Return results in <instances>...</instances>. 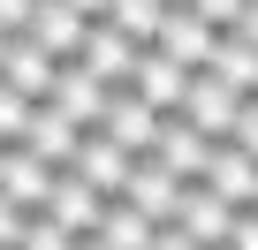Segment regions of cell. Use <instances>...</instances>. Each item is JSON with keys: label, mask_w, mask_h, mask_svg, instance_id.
I'll use <instances>...</instances> for the list:
<instances>
[{"label": "cell", "mask_w": 258, "mask_h": 250, "mask_svg": "<svg viewBox=\"0 0 258 250\" xmlns=\"http://www.w3.org/2000/svg\"><path fill=\"white\" fill-rule=\"evenodd\" d=\"M106 99H114V84H106V76H91L84 61H69L46 106H61V114H76V121H84V129H99V114H106Z\"/></svg>", "instance_id": "7c38bea8"}, {"label": "cell", "mask_w": 258, "mask_h": 250, "mask_svg": "<svg viewBox=\"0 0 258 250\" xmlns=\"http://www.w3.org/2000/svg\"><path fill=\"white\" fill-rule=\"evenodd\" d=\"M0 53H8V31H0Z\"/></svg>", "instance_id": "4dcf8cb0"}, {"label": "cell", "mask_w": 258, "mask_h": 250, "mask_svg": "<svg viewBox=\"0 0 258 250\" xmlns=\"http://www.w3.org/2000/svg\"><path fill=\"white\" fill-rule=\"evenodd\" d=\"M31 121H38V99H23L16 84H0V144H31Z\"/></svg>", "instance_id": "ffe728a7"}, {"label": "cell", "mask_w": 258, "mask_h": 250, "mask_svg": "<svg viewBox=\"0 0 258 250\" xmlns=\"http://www.w3.org/2000/svg\"><path fill=\"white\" fill-rule=\"evenodd\" d=\"M228 205H258V159L243 144H213V175H205Z\"/></svg>", "instance_id": "2e32d148"}, {"label": "cell", "mask_w": 258, "mask_h": 250, "mask_svg": "<svg viewBox=\"0 0 258 250\" xmlns=\"http://www.w3.org/2000/svg\"><path fill=\"white\" fill-rule=\"evenodd\" d=\"M76 250H106V242H99V235H84V242H76Z\"/></svg>", "instance_id": "f546056e"}, {"label": "cell", "mask_w": 258, "mask_h": 250, "mask_svg": "<svg viewBox=\"0 0 258 250\" xmlns=\"http://www.w3.org/2000/svg\"><path fill=\"white\" fill-rule=\"evenodd\" d=\"M69 8H76V16H91V23H106V16H114V0H69Z\"/></svg>", "instance_id": "83f0119b"}, {"label": "cell", "mask_w": 258, "mask_h": 250, "mask_svg": "<svg viewBox=\"0 0 258 250\" xmlns=\"http://www.w3.org/2000/svg\"><path fill=\"white\" fill-rule=\"evenodd\" d=\"M190 8H198V16H205V23L220 31V38H228V31L243 23V0H190Z\"/></svg>", "instance_id": "603a6c76"}, {"label": "cell", "mask_w": 258, "mask_h": 250, "mask_svg": "<svg viewBox=\"0 0 258 250\" xmlns=\"http://www.w3.org/2000/svg\"><path fill=\"white\" fill-rule=\"evenodd\" d=\"M167 8H175V0H114V16H106V23H121L137 46H152L160 23H167Z\"/></svg>", "instance_id": "d6986e66"}, {"label": "cell", "mask_w": 258, "mask_h": 250, "mask_svg": "<svg viewBox=\"0 0 258 250\" xmlns=\"http://www.w3.org/2000/svg\"><path fill=\"white\" fill-rule=\"evenodd\" d=\"M152 159H160V167H175L182 182H205V175H213V137L198 129L190 114H167V121H160V144H152Z\"/></svg>", "instance_id": "8992f818"}, {"label": "cell", "mask_w": 258, "mask_h": 250, "mask_svg": "<svg viewBox=\"0 0 258 250\" xmlns=\"http://www.w3.org/2000/svg\"><path fill=\"white\" fill-rule=\"evenodd\" d=\"M167 61H182V68H205L213 61V46H220V31L190 8V0H175V8H167V23H160V38H152Z\"/></svg>", "instance_id": "52a82bcc"}, {"label": "cell", "mask_w": 258, "mask_h": 250, "mask_svg": "<svg viewBox=\"0 0 258 250\" xmlns=\"http://www.w3.org/2000/svg\"><path fill=\"white\" fill-rule=\"evenodd\" d=\"M31 16H38V0H0V31H8V38L31 31Z\"/></svg>", "instance_id": "d4e9b609"}, {"label": "cell", "mask_w": 258, "mask_h": 250, "mask_svg": "<svg viewBox=\"0 0 258 250\" xmlns=\"http://www.w3.org/2000/svg\"><path fill=\"white\" fill-rule=\"evenodd\" d=\"M31 38L53 53V61H84V38H91V16H76L69 0H38L31 16Z\"/></svg>", "instance_id": "30bf717a"}, {"label": "cell", "mask_w": 258, "mask_h": 250, "mask_svg": "<svg viewBox=\"0 0 258 250\" xmlns=\"http://www.w3.org/2000/svg\"><path fill=\"white\" fill-rule=\"evenodd\" d=\"M228 250H258V205H243V212H235V235H228Z\"/></svg>", "instance_id": "484cf974"}, {"label": "cell", "mask_w": 258, "mask_h": 250, "mask_svg": "<svg viewBox=\"0 0 258 250\" xmlns=\"http://www.w3.org/2000/svg\"><path fill=\"white\" fill-rule=\"evenodd\" d=\"M160 121H167V114H160L137 84H114V99H106V114H99V129H106L121 152H137V159H145V152L160 144Z\"/></svg>", "instance_id": "6da1fadb"}, {"label": "cell", "mask_w": 258, "mask_h": 250, "mask_svg": "<svg viewBox=\"0 0 258 250\" xmlns=\"http://www.w3.org/2000/svg\"><path fill=\"white\" fill-rule=\"evenodd\" d=\"M137 38H129L121 23H91V38H84V68L91 76H106V84H129V76H137Z\"/></svg>", "instance_id": "8fae6325"}, {"label": "cell", "mask_w": 258, "mask_h": 250, "mask_svg": "<svg viewBox=\"0 0 258 250\" xmlns=\"http://www.w3.org/2000/svg\"><path fill=\"white\" fill-rule=\"evenodd\" d=\"M23 250H76V235H69L53 212H31V235H23Z\"/></svg>", "instance_id": "44dd1931"}, {"label": "cell", "mask_w": 258, "mask_h": 250, "mask_svg": "<svg viewBox=\"0 0 258 250\" xmlns=\"http://www.w3.org/2000/svg\"><path fill=\"white\" fill-rule=\"evenodd\" d=\"M106 205H114L106 190H91V182H84L76 167H61V182H53V205H46V212H53V220H61V227L76 235V242H84V235H99Z\"/></svg>", "instance_id": "ba28073f"}, {"label": "cell", "mask_w": 258, "mask_h": 250, "mask_svg": "<svg viewBox=\"0 0 258 250\" xmlns=\"http://www.w3.org/2000/svg\"><path fill=\"white\" fill-rule=\"evenodd\" d=\"M0 152H8V144H0Z\"/></svg>", "instance_id": "1f68e13d"}, {"label": "cell", "mask_w": 258, "mask_h": 250, "mask_svg": "<svg viewBox=\"0 0 258 250\" xmlns=\"http://www.w3.org/2000/svg\"><path fill=\"white\" fill-rule=\"evenodd\" d=\"M228 144H243V152L258 159V91L243 99V114H235V137H228Z\"/></svg>", "instance_id": "cb8c5ba5"}, {"label": "cell", "mask_w": 258, "mask_h": 250, "mask_svg": "<svg viewBox=\"0 0 258 250\" xmlns=\"http://www.w3.org/2000/svg\"><path fill=\"white\" fill-rule=\"evenodd\" d=\"M182 190H190V182L145 152L137 167H129V182H121V205H137L145 220H160V227H167V220H182Z\"/></svg>", "instance_id": "7a4b0ae2"}, {"label": "cell", "mask_w": 258, "mask_h": 250, "mask_svg": "<svg viewBox=\"0 0 258 250\" xmlns=\"http://www.w3.org/2000/svg\"><path fill=\"white\" fill-rule=\"evenodd\" d=\"M205 68H213V76H220V84H235V91H243V99H250V91H258V46H250V38H243V31H228V38H220V46H213V61H205Z\"/></svg>", "instance_id": "ac0fdd59"}, {"label": "cell", "mask_w": 258, "mask_h": 250, "mask_svg": "<svg viewBox=\"0 0 258 250\" xmlns=\"http://www.w3.org/2000/svg\"><path fill=\"white\" fill-rule=\"evenodd\" d=\"M61 68H69V61H53L31 31H16V38H8V53H0V84H16V91H23V99H38V106L53 99Z\"/></svg>", "instance_id": "277c9868"}, {"label": "cell", "mask_w": 258, "mask_h": 250, "mask_svg": "<svg viewBox=\"0 0 258 250\" xmlns=\"http://www.w3.org/2000/svg\"><path fill=\"white\" fill-rule=\"evenodd\" d=\"M99 242H106V250H152V242H160V220H145L137 205H121V197H114L106 220H99Z\"/></svg>", "instance_id": "e0dca14e"}, {"label": "cell", "mask_w": 258, "mask_h": 250, "mask_svg": "<svg viewBox=\"0 0 258 250\" xmlns=\"http://www.w3.org/2000/svg\"><path fill=\"white\" fill-rule=\"evenodd\" d=\"M31 152H38L46 167H76V152H84V121L61 114V106H38V121H31Z\"/></svg>", "instance_id": "9a60e30c"}, {"label": "cell", "mask_w": 258, "mask_h": 250, "mask_svg": "<svg viewBox=\"0 0 258 250\" xmlns=\"http://www.w3.org/2000/svg\"><path fill=\"white\" fill-rule=\"evenodd\" d=\"M53 182H61V167H46L31 144H8V152H0V197H16L23 212H46L53 205Z\"/></svg>", "instance_id": "5b68a950"}, {"label": "cell", "mask_w": 258, "mask_h": 250, "mask_svg": "<svg viewBox=\"0 0 258 250\" xmlns=\"http://www.w3.org/2000/svg\"><path fill=\"white\" fill-rule=\"evenodd\" d=\"M235 31H243V38L258 46V0H243V23H235Z\"/></svg>", "instance_id": "f1b7e54d"}, {"label": "cell", "mask_w": 258, "mask_h": 250, "mask_svg": "<svg viewBox=\"0 0 258 250\" xmlns=\"http://www.w3.org/2000/svg\"><path fill=\"white\" fill-rule=\"evenodd\" d=\"M190 76H198V68H182V61H167L160 46H145V53H137V76H129V84H137V91H145L160 114H182V91H190Z\"/></svg>", "instance_id": "5bb4252c"}, {"label": "cell", "mask_w": 258, "mask_h": 250, "mask_svg": "<svg viewBox=\"0 0 258 250\" xmlns=\"http://www.w3.org/2000/svg\"><path fill=\"white\" fill-rule=\"evenodd\" d=\"M23 235H31V212L16 197H0V250H23Z\"/></svg>", "instance_id": "7402d4cb"}, {"label": "cell", "mask_w": 258, "mask_h": 250, "mask_svg": "<svg viewBox=\"0 0 258 250\" xmlns=\"http://www.w3.org/2000/svg\"><path fill=\"white\" fill-rule=\"evenodd\" d=\"M152 250H205V242H198V235H190V227H182V220H167V227H160V242H152Z\"/></svg>", "instance_id": "4316f807"}, {"label": "cell", "mask_w": 258, "mask_h": 250, "mask_svg": "<svg viewBox=\"0 0 258 250\" xmlns=\"http://www.w3.org/2000/svg\"><path fill=\"white\" fill-rule=\"evenodd\" d=\"M129 167H137V152H121L106 129H84V152H76V175L91 182V190H106V197H121V182H129Z\"/></svg>", "instance_id": "4fadbf2b"}, {"label": "cell", "mask_w": 258, "mask_h": 250, "mask_svg": "<svg viewBox=\"0 0 258 250\" xmlns=\"http://www.w3.org/2000/svg\"><path fill=\"white\" fill-rule=\"evenodd\" d=\"M235 212H243V205H228L213 182H190V190H182V227H190L205 250H228V235H235Z\"/></svg>", "instance_id": "9c48e42d"}, {"label": "cell", "mask_w": 258, "mask_h": 250, "mask_svg": "<svg viewBox=\"0 0 258 250\" xmlns=\"http://www.w3.org/2000/svg\"><path fill=\"white\" fill-rule=\"evenodd\" d=\"M182 114L198 121L213 144H228V137H235V114H243V91H235V84H220L213 68H198V76H190V91H182Z\"/></svg>", "instance_id": "3957f363"}]
</instances>
